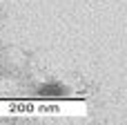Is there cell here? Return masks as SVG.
Wrapping results in <instances>:
<instances>
[{"label":"cell","mask_w":127,"mask_h":125,"mask_svg":"<svg viewBox=\"0 0 127 125\" xmlns=\"http://www.w3.org/2000/svg\"><path fill=\"white\" fill-rule=\"evenodd\" d=\"M38 94H40V96H63L65 89H63V85H58V83H47V85H42V87L38 89Z\"/></svg>","instance_id":"cell-1"}]
</instances>
